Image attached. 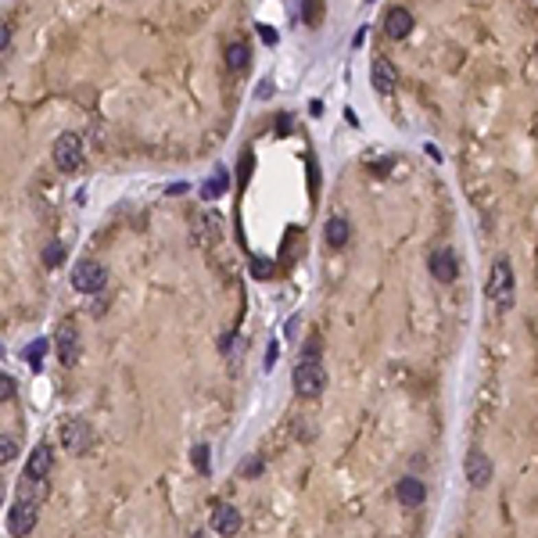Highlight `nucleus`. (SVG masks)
Listing matches in <instances>:
<instances>
[{
	"instance_id": "nucleus-24",
	"label": "nucleus",
	"mask_w": 538,
	"mask_h": 538,
	"mask_svg": "<svg viewBox=\"0 0 538 538\" xmlns=\"http://www.w3.org/2000/svg\"><path fill=\"white\" fill-rule=\"evenodd\" d=\"M251 277H255V280H266V277H273V266H269L266 259H255V262H251Z\"/></svg>"
},
{
	"instance_id": "nucleus-31",
	"label": "nucleus",
	"mask_w": 538,
	"mask_h": 538,
	"mask_svg": "<svg viewBox=\"0 0 538 538\" xmlns=\"http://www.w3.org/2000/svg\"><path fill=\"white\" fill-rule=\"evenodd\" d=\"M191 538H204V535H201V531H194V535H191Z\"/></svg>"
},
{
	"instance_id": "nucleus-8",
	"label": "nucleus",
	"mask_w": 538,
	"mask_h": 538,
	"mask_svg": "<svg viewBox=\"0 0 538 538\" xmlns=\"http://www.w3.org/2000/svg\"><path fill=\"white\" fill-rule=\"evenodd\" d=\"M427 269H431V277L438 283H452L460 277V262H456V251L441 248V251H431V259H427Z\"/></svg>"
},
{
	"instance_id": "nucleus-15",
	"label": "nucleus",
	"mask_w": 538,
	"mask_h": 538,
	"mask_svg": "<svg viewBox=\"0 0 538 538\" xmlns=\"http://www.w3.org/2000/svg\"><path fill=\"white\" fill-rule=\"evenodd\" d=\"M323 233H327V244H330V248H344V244H348V233H352V226H348V219L334 215V219H327Z\"/></svg>"
},
{
	"instance_id": "nucleus-17",
	"label": "nucleus",
	"mask_w": 538,
	"mask_h": 538,
	"mask_svg": "<svg viewBox=\"0 0 538 538\" xmlns=\"http://www.w3.org/2000/svg\"><path fill=\"white\" fill-rule=\"evenodd\" d=\"M226 187H230V176H226V172H223V169H219V172H215V176H212L209 183H204V187H201V198H204V201H215L219 194H223V191H226Z\"/></svg>"
},
{
	"instance_id": "nucleus-9",
	"label": "nucleus",
	"mask_w": 538,
	"mask_h": 538,
	"mask_svg": "<svg viewBox=\"0 0 538 538\" xmlns=\"http://www.w3.org/2000/svg\"><path fill=\"white\" fill-rule=\"evenodd\" d=\"M209 520H212V531L223 535V538H230V535L241 531V510H237V506H230V502H215Z\"/></svg>"
},
{
	"instance_id": "nucleus-21",
	"label": "nucleus",
	"mask_w": 538,
	"mask_h": 538,
	"mask_svg": "<svg viewBox=\"0 0 538 538\" xmlns=\"http://www.w3.org/2000/svg\"><path fill=\"white\" fill-rule=\"evenodd\" d=\"M61 259H65V244H58V241H51V244L43 248V262H47V266H58Z\"/></svg>"
},
{
	"instance_id": "nucleus-12",
	"label": "nucleus",
	"mask_w": 538,
	"mask_h": 538,
	"mask_svg": "<svg viewBox=\"0 0 538 538\" xmlns=\"http://www.w3.org/2000/svg\"><path fill=\"white\" fill-rule=\"evenodd\" d=\"M492 473H495V467H492V460H488V452L473 449V452L467 456V481H470L473 488H488Z\"/></svg>"
},
{
	"instance_id": "nucleus-7",
	"label": "nucleus",
	"mask_w": 538,
	"mask_h": 538,
	"mask_svg": "<svg viewBox=\"0 0 538 538\" xmlns=\"http://www.w3.org/2000/svg\"><path fill=\"white\" fill-rule=\"evenodd\" d=\"M54 348H58V359L65 362V366H72V362H79V327L72 320H65L58 327V338H54Z\"/></svg>"
},
{
	"instance_id": "nucleus-30",
	"label": "nucleus",
	"mask_w": 538,
	"mask_h": 538,
	"mask_svg": "<svg viewBox=\"0 0 538 538\" xmlns=\"http://www.w3.org/2000/svg\"><path fill=\"white\" fill-rule=\"evenodd\" d=\"M0 499H4V481H0Z\"/></svg>"
},
{
	"instance_id": "nucleus-2",
	"label": "nucleus",
	"mask_w": 538,
	"mask_h": 538,
	"mask_svg": "<svg viewBox=\"0 0 538 538\" xmlns=\"http://www.w3.org/2000/svg\"><path fill=\"white\" fill-rule=\"evenodd\" d=\"M327 388V370L320 362H298L294 366V391L302 395V399H316V395H323Z\"/></svg>"
},
{
	"instance_id": "nucleus-11",
	"label": "nucleus",
	"mask_w": 538,
	"mask_h": 538,
	"mask_svg": "<svg viewBox=\"0 0 538 538\" xmlns=\"http://www.w3.org/2000/svg\"><path fill=\"white\" fill-rule=\"evenodd\" d=\"M51 467H54V449L47 445V441H40V445L29 452V467H25L22 478H29V481H47Z\"/></svg>"
},
{
	"instance_id": "nucleus-26",
	"label": "nucleus",
	"mask_w": 538,
	"mask_h": 538,
	"mask_svg": "<svg viewBox=\"0 0 538 538\" xmlns=\"http://www.w3.org/2000/svg\"><path fill=\"white\" fill-rule=\"evenodd\" d=\"M391 165H395V158H381V162H377V165H370V169L377 172V176H384V172H391Z\"/></svg>"
},
{
	"instance_id": "nucleus-3",
	"label": "nucleus",
	"mask_w": 538,
	"mask_h": 538,
	"mask_svg": "<svg viewBox=\"0 0 538 538\" xmlns=\"http://www.w3.org/2000/svg\"><path fill=\"white\" fill-rule=\"evenodd\" d=\"M104 283H108V269H104V262H75V269H72V288L75 291H83V294H97V291H104Z\"/></svg>"
},
{
	"instance_id": "nucleus-16",
	"label": "nucleus",
	"mask_w": 538,
	"mask_h": 538,
	"mask_svg": "<svg viewBox=\"0 0 538 538\" xmlns=\"http://www.w3.org/2000/svg\"><path fill=\"white\" fill-rule=\"evenodd\" d=\"M248 61H251V47H248L244 40L226 43V65H230L233 72H244V69H248Z\"/></svg>"
},
{
	"instance_id": "nucleus-29",
	"label": "nucleus",
	"mask_w": 538,
	"mask_h": 538,
	"mask_svg": "<svg viewBox=\"0 0 538 538\" xmlns=\"http://www.w3.org/2000/svg\"><path fill=\"white\" fill-rule=\"evenodd\" d=\"M248 172H251V158H244V162H241V183L248 180Z\"/></svg>"
},
{
	"instance_id": "nucleus-1",
	"label": "nucleus",
	"mask_w": 538,
	"mask_h": 538,
	"mask_svg": "<svg viewBox=\"0 0 538 538\" xmlns=\"http://www.w3.org/2000/svg\"><path fill=\"white\" fill-rule=\"evenodd\" d=\"M484 294L499 312H510L513 309V298H517V280H513V266L510 259H495L492 269H488V280H484Z\"/></svg>"
},
{
	"instance_id": "nucleus-10",
	"label": "nucleus",
	"mask_w": 538,
	"mask_h": 538,
	"mask_svg": "<svg viewBox=\"0 0 538 538\" xmlns=\"http://www.w3.org/2000/svg\"><path fill=\"white\" fill-rule=\"evenodd\" d=\"M370 79H373V90H377V93L391 97L395 86H399V69L391 65V58H373V65H370Z\"/></svg>"
},
{
	"instance_id": "nucleus-6",
	"label": "nucleus",
	"mask_w": 538,
	"mask_h": 538,
	"mask_svg": "<svg viewBox=\"0 0 538 538\" xmlns=\"http://www.w3.org/2000/svg\"><path fill=\"white\" fill-rule=\"evenodd\" d=\"M36 517H40V506L19 499V502L11 506V513H8V531H11L14 538H25L29 531L36 528Z\"/></svg>"
},
{
	"instance_id": "nucleus-27",
	"label": "nucleus",
	"mask_w": 538,
	"mask_h": 538,
	"mask_svg": "<svg viewBox=\"0 0 538 538\" xmlns=\"http://www.w3.org/2000/svg\"><path fill=\"white\" fill-rule=\"evenodd\" d=\"M8 43H11V29H8V25H0V51H4Z\"/></svg>"
},
{
	"instance_id": "nucleus-5",
	"label": "nucleus",
	"mask_w": 538,
	"mask_h": 538,
	"mask_svg": "<svg viewBox=\"0 0 538 538\" xmlns=\"http://www.w3.org/2000/svg\"><path fill=\"white\" fill-rule=\"evenodd\" d=\"M54 165L61 172H75L83 165V140H79V133H61L54 140Z\"/></svg>"
},
{
	"instance_id": "nucleus-25",
	"label": "nucleus",
	"mask_w": 538,
	"mask_h": 538,
	"mask_svg": "<svg viewBox=\"0 0 538 538\" xmlns=\"http://www.w3.org/2000/svg\"><path fill=\"white\" fill-rule=\"evenodd\" d=\"M320 14H323V11L316 8V4H305V8H302V19H305V22H320Z\"/></svg>"
},
{
	"instance_id": "nucleus-4",
	"label": "nucleus",
	"mask_w": 538,
	"mask_h": 538,
	"mask_svg": "<svg viewBox=\"0 0 538 538\" xmlns=\"http://www.w3.org/2000/svg\"><path fill=\"white\" fill-rule=\"evenodd\" d=\"M58 434H61V445H65L72 456L86 452V449H90V441H93L90 423H86V420H79V417H65V420H61Z\"/></svg>"
},
{
	"instance_id": "nucleus-19",
	"label": "nucleus",
	"mask_w": 538,
	"mask_h": 538,
	"mask_svg": "<svg viewBox=\"0 0 538 538\" xmlns=\"http://www.w3.org/2000/svg\"><path fill=\"white\" fill-rule=\"evenodd\" d=\"M47 348H51L47 341H33V344L25 348V362H33V370H40V362H43V352H47Z\"/></svg>"
},
{
	"instance_id": "nucleus-20",
	"label": "nucleus",
	"mask_w": 538,
	"mask_h": 538,
	"mask_svg": "<svg viewBox=\"0 0 538 538\" xmlns=\"http://www.w3.org/2000/svg\"><path fill=\"white\" fill-rule=\"evenodd\" d=\"M209 460H212V449H209V445H194V467H198L201 473H209V470H212Z\"/></svg>"
},
{
	"instance_id": "nucleus-23",
	"label": "nucleus",
	"mask_w": 538,
	"mask_h": 538,
	"mask_svg": "<svg viewBox=\"0 0 538 538\" xmlns=\"http://www.w3.org/2000/svg\"><path fill=\"white\" fill-rule=\"evenodd\" d=\"M262 470H266V467H262V460H255V456H248V460H244V467H241V478H248V481H251V478H259Z\"/></svg>"
},
{
	"instance_id": "nucleus-14",
	"label": "nucleus",
	"mask_w": 538,
	"mask_h": 538,
	"mask_svg": "<svg viewBox=\"0 0 538 538\" xmlns=\"http://www.w3.org/2000/svg\"><path fill=\"white\" fill-rule=\"evenodd\" d=\"M395 495H399L402 506H423L427 502V484L420 478H402L395 484Z\"/></svg>"
},
{
	"instance_id": "nucleus-13",
	"label": "nucleus",
	"mask_w": 538,
	"mask_h": 538,
	"mask_svg": "<svg viewBox=\"0 0 538 538\" xmlns=\"http://www.w3.org/2000/svg\"><path fill=\"white\" fill-rule=\"evenodd\" d=\"M384 33L391 40H406L409 33H413V11H409V8H391L384 14Z\"/></svg>"
},
{
	"instance_id": "nucleus-28",
	"label": "nucleus",
	"mask_w": 538,
	"mask_h": 538,
	"mask_svg": "<svg viewBox=\"0 0 538 538\" xmlns=\"http://www.w3.org/2000/svg\"><path fill=\"white\" fill-rule=\"evenodd\" d=\"M259 33H262V40H266V43H277V33H273V29H269V25H262Z\"/></svg>"
},
{
	"instance_id": "nucleus-18",
	"label": "nucleus",
	"mask_w": 538,
	"mask_h": 538,
	"mask_svg": "<svg viewBox=\"0 0 538 538\" xmlns=\"http://www.w3.org/2000/svg\"><path fill=\"white\" fill-rule=\"evenodd\" d=\"M14 456H19V441H14L11 434H0V467L11 463Z\"/></svg>"
},
{
	"instance_id": "nucleus-32",
	"label": "nucleus",
	"mask_w": 538,
	"mask_h": 538,
	"mask_svg": "<svg viewBox=\"0 0 538 538\" xmlns=\"http://www.w3.org/2000/svg\"><path fill=\"white\" fill-rule=\"evenodd\" d=\"M535 54H538V47H535Z\"/></svg>"
},
{
	"instance_id": "nucleus-22",
	"label": "nucleus",
	"mask_w": 538,
	"mask_h": 538,
	"mask_svg": "<svg viewBox=\"0 0 538 538\" xmlns=\"http://www.w3.org/2000/svg\"><path fill=\"white\" fill-rule=\"evenodd\" d=\"M19 395V384H14V377H8V373H0V402H8V399H14Z\"/></svg>"
}]
</instances>
